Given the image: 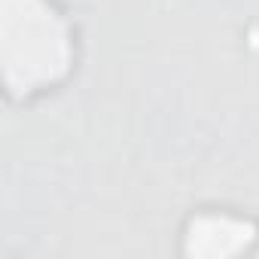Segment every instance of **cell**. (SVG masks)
Returning a JSON list of instances; mask_svg holds the SVG:
<instances>
[{
    "instance_id": "6da1fadb",
    "label": "cell",
    "mask_w": 259,
    "mask_h": 259,
    "mask_svg": "<svg viewBox=\"0 0 259 259\" xmlns=\"http://www.w3.org/2000/svg\"><path fill=\"white\" fill-rule=\"evenodd\" d=\"M82 64V31L64 0H0V85L7 107L64 92Z\"/></svg>"
},
{
    "instance_id": "7a4b0ae2",
    "label": "cell",
    "mask_w": 259,
    "mask_h": 259,
    "mask_svg": "<svg viewBox=\"0 0 259 259\" xmlns=\"http://www.w3.org/2000/svg\"><path fill=\"white\" fill-rule=\"evenodd\" d=\"M259 250V217L229 204L192 207L177 229V253L186 259H238Z\"/></svg>"
}]
</instances>
